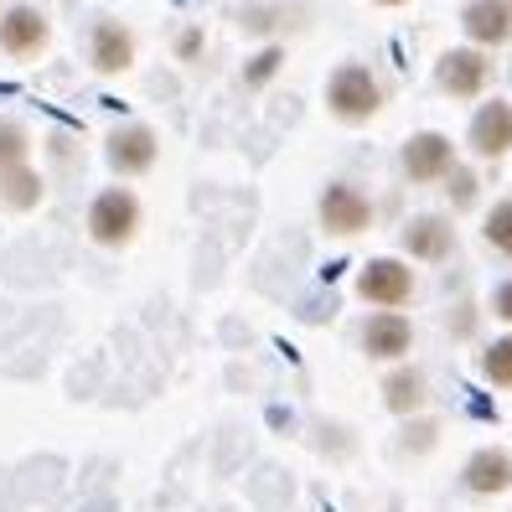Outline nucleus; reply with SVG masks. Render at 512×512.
I'll return each mask as SVG.
<instances>
[{
	"label": "nucleus",
	"mask_w": 512,
	"mask_h": 512,
	"mask_svg": "<svg viewBox=\"0 0 512 512\" xmlns=\"http://www.w3.org/2000/svg\"><path fill=\"white\" fill-rule=\"evenodd\" d=\"M487 311H492V316H497L502 326H512V275L492 285V300H487Z\"/></svg>",
	"instance_id": "nucleus-23"
},
{
	"label": "nucleus",
	"mask_w": 512,
	"mask_h": 512,
	"mask_svg": "<svg viewBox=\"0 0 512 512\" xmlns=\"http://www.w3.org/2000/svg\"><path fill=\"white\" fill-rule=\"evenodd\" d=\"M140 223H145V213H140V197L130 187H104L88 202V238L99 249H130Z\"/></svg>",
	"instance_id": "nucleus-7"
},
{
	"label": "nucleus",
	"mask_w": 512,
	"mask_h": 512,
	"mask_svg": "<svg viewBox=\"0 0 512 512\" xmlns=\"http://www.w3.org/2000/svg\"><path fill=\"white\" fill-rule=\"evenodd\" d=\"M481 378H487L492 388H512V326L481 347Z\"/></svg>",
	"instance_id": "nucleus-21"
},
{
	"label": "nucleus",
	"mask_w": 512,
	"mask_h": 512,
	"mask_svg": "<svg viewBox=\"0 0 512 512\" xmlns=\"http://www.w3.org/2000/svg\"><path fill=\"white\" fill-rule=\"evenodd\" d=\"M135 57H140V37L130 32L125 21L99 16L94 26H88V63H94V73L119 78V73L135 68Z\"/></svg>",
	"instance_id": "nucleus-12"
},
{
	"label": "nucleus",
	"mask_w": 512,
	"mask_h": 512,
	"mask_svg": "<svg viewBox=\"0 0 512 512\" xmlns=\"http://www.w3.org/2000/svg\"><path fill=\"white\" fill-rule=\"evenodd\" d=\"M466 150H471L476 161H507L512 156V99L487 94L481 104H471Z\"/></svg>",
	"instance_id": "nucleus-8"
},
{
	"label": "nucleus",
	"mask_w": 512,
	"mask_h": 512,
	"mask_svg": "<svg viewBox=\"0 0 512 512\" xmlns=\"http://www.w3.org/2000/svg\"><path fill=\"white\" fill-rule=\"evenodd\" d=\"M481 244L497 259H512V197H497L481 207Z\"/></svg>",
	"instance_id": "nucleus-20"
},
{
	"label": "nucleus",
	"mask_w": 512,
	"mask_h": 512,
	"mask_svg": "<svg viewBox=\"0 0 512 512\" xmlns=\"http://www.w3.org/2000/svg\"><path fill=\"white\" fill-rule=\"evenodd\" d=\"M176 57H182V63H197V57H202V32H197V26H187V32L176 37Z\"/></svg>",
	"instance_id": "nucleus-25"
},
{
	"label": "nucleus",
	"mask_w": 512,
	"mask_h": 512,
	"mask_svg": "<svg viewBox=\"0 0 512 512\" xmlns=\"http://www.w3.org/2000/svg\"><path fill=\"white\" fill-rule=\"evenodd\" d=\"M435 94L450 99V104H481L492 94V83H497V63H492V52L487 47H476V42H456V47H445L435 57Z\"/></svg>",
	"instance_id": "nucleus-4"
},
{
	"label": "nucleus",
	"mask_w": 512,
	"mask_h": 512,
	"mask_svg": "<svg viewBox=\"0 0 512 512\" xmlns=\"http://www.w3.org/2000/svg\"><path fill=\"white\" fill-rule=\"evenodd\" d=\"M383 218V202L363 187L352 182V176H331L316 197V228L326 238H337V244H352V238H368Z\"/></svg>",
	"instance_id": "nucleus-2"
},
{
	"label": "nucleus",
	"mask_w": 512,
	"mask_h": 512,
	"mask_svg": "<svg viewBox=\"0 0 512 512\" xmlns=\"http://www.w3.org/2000/svg\"><path fill=\"white\" fill-rule=\"evenodd\" d=\"M399 254L414 259L419 269H445V264H456V254H461L456 213H445V207H419V213H409L404 228H399Z\"/></svg>",
	"instance_id": "nucleus-5"
},
{
	"label": "nucleus",
	"mask_w": 512,
	"mask_h": 512,
	"mask_svg": "<svg viewBox=\"0 0 512 512\" xmlns=\"http://www.w3.org/2000/svg\"><path fill=\"white\" fill-rule=\"evenodd\" d=\"M461 481L476 497H502L512 487V450H502V445L476 450V456L466 461V471H461Z\"/></svg>",
	"instance_id": "nucleus-15"
},
{
	"label": "nucleus",
	"mask_w": 512,
	"mask_h": 512,
	"mask_svg": "<svg viewBox=\"0 0 512 512\" xmlns=\"http://www.w3.org/2000/svg\"><path fill=\"white\" fill-rule=\"evenodd\" d=\"M316 16L311 6H300V0H249L244 11H238V26L254 37V42H290L295 32H306Z\"/></svg>",
	"instance_id": "nucleus-10"
},
{
	"label": "nucleus",
	"mask_w": 512,
	"mask_h": 512,
	"mask_svg": "<svg viewBox=\"0 0 512 512\" xmlns=\"http://www.w3.org/2000/svg\"><path fill=\"white\" fill-rule=\"evenodd\" d=\"M52 42V21L37 11V6H11L0 16V52L11 57V63H37Z\"/></svg>",
	"instance_id": "nucleus-13"
},
{
	"label": "nucleus",
	"mask_w": 512,
	"mask_h": 512,
	"mask_svg": "<svg viewBox=\"0 0 512 512\" xmlns=\"http://www.w3.org/2000/svg\"><path fill=\"white\" fill-rule=\"evenodd\" d=\"M321 104H326V114L337 119V125L363 130V125H373V119L388 109V83L368 63L342 57V63L326 73V83H321Z\"/></svg>",
	"instance_id": "nucleus-1"
},
{
	"label": "nucleus",
	"mask_w": 512,
	"mask_h": 512,
	"mask_svg": "<svg viewBox=\"0 0 512 512\" xmlns=\"http://www.w3.org/2000/svg\"><path fill=\"white\" fill-rule=\"evenodd\" d=\"M42 176L37 166H16V171H0V207H11V213H32L42 202Z\"/></svg>",
	"instance_id": "nucleus-19"
},
{
	"label": "nucleus",
	"mask_w": 512,
	"mask_h": 512,
	"mask_svg": "<svg viewBox=\"0 0 512 512\" xmlns=\"http://www.w3.org/2000/svg\"><path fill=\"white\" fill-rule=\"evenodd\" d=\"M383 404H388V414L414 419L419 409L430 404V378L419 373V368H394V373L383 378Z\"/></svg>",
	"instance_id": "nucleus-16"
},
{
	"label": "nucleus",
	"mask_w": 512,
	"mask_h": 512,
	"mask_svg": "<svg viewBox=\"0 0 512 512\" xmlns=\"http://www.w3.org/2000/svg\"><path fill=\"white\" fill-rule=\"evenodd\" d=\"M357 347H363L373 363H404L414 352V321L404 311H368L357 321Z\"/></svg>",
	"instance_id": "nucleus-11"
},
{
	"label": "nucleus",
	"mask_w": 512,
	"mask_h": 512,
	"mask_svg": "<svg viewBox=\"0 0 512 512\" xmlns=\"http://www.w3.org/2000/svg\"><path fill=\"white\" fill-rule=\"evenodd\" d=\"M440 192H445V213H456V218H471L487 207V182H481V171L471 161H456V171L440 182Z\"/></svg>",
	"instance_id": "nucleus-17"
},
{
	"label": "nucleus",
	"mask_w": 512,
	"mask_h": 512,
	"mask_svg": "<svg viewBox=\"0 0 512 512\" xmlns=\"http://www.w3.org/2000/svg\"><path fill=\"white\" fill-rule=\"evenodd\" d=\"M32 166V130L21 119H0V171Z\"/></svg>",
	"instance_id": "nucleus-22"
},
{
	"label": "nucleus",
	"mask_w": 512,
	"mask_h": 512,
	"mask_svg": "<svg viewBox=\"0 0 512 512\" xmlns=\"http://www.w3.org/2000/svg\"><path fill=\"white\" fill-rule=\"evenodd\" d=\"M104 161H109L114 176H145L161 161V140L150 125H140V119H125V125H114L104 135Z\"/></svg>",
	"instance_id": "nucleus-9"
},
{
	"label": "nucleus",
	"mask_w": 512,
	"mask_h": 512,
	"mask_svg": "<svg viewBox=\"0 0 512 512\" xmlns=\"http://www.w3.org/2000/svg\"><path fill=\"white\" fill-rule=\"evenodd\" d=\"M476 321H481L476 300H461V306L450 311V337H471V331H476Z\"/></svg>",
	"instance_id": "nucleus-24"
},
{
	"label": "nucleus",
	"mask_w": 512,
	"mask_h": 512,
	"mask_svg": "<svg viewBox=\"0 0 512 512\" xmlns=\"http://www.w3.org/2000/svg\"><path fill=\"white\" fill-rule=\"evenodd\" d=\"M461 37L476 47H512V0H466L461 6Z\"/></svg>",
	"instance_id": "nucleus-14"
},
{
	"label": "nucleus",
	"mask_w": 512,
	"mask_h": 512,
	"mask_svg": "<svg viewBox=\"0 0 512 512\" xmlns=\"http://www.w3.org/2000/svg\"><path fill=\"white\" fill-rule=\"evenodd\" d=\"M461 161V145L450 140L445 130H414L404 145H399V176L404 187H419V192H440V182Z\"/></svg>",
	"instance_id": "nucleus-6"
},
{
	"label": "nucleus",
	"mask_w": 512,
	"mask_h": 512,
	"mask_svg": "<svg viewBox=\"0 0 512 512\" xmlns=\"http://www.w3.org/2000/svg\"><path fill=\"white\" fill-rule=\"evenodd\" d=\"M373 6H383V11H399V6H409V0H373Z\"/></svg>",
	"instance_id": "nucleus-27"
},
{
	"label": "nucleus",
	"mask_w": 512,
	"mask_h": 512,
	"mask_svg": "<svg viewBox=\"0 0 512 512\" xmlns=\"http://www.w3.org/2000/svg\"><path fill=\"white\" fill-rule=\"evenodd\" d=\"M352 295L368 311H409L419 300V264L404 254H373L357 264L352 275Z\"/></svg>",
	"instance_id": "nucleus-3"
},
{
	"label": "nucleus",
	"mask_w": 512,
	"mask_h": 512,
	"mask_svg": "<svg viewBox=\"0 0 512 512\" xmlns=\"http://www.w3.org/2000/svg\"><path fill=\"white\" fill-rule=\"evenodd\" d=\"M285 63H290V47H285V42H259V47L244 57V68H238V78H244L249 94H264L269 83H280Z\"/></svg>",
	"instance_id": "nucleus-18"
},
{
	"label": "nucleus",
	"mask_w": 512,
	"mask_h": 512,
	"mask_svg": "<svg viewBox=\"0 0 512 512\" xmlns=\"http://www.w3.org/2000/svg\"><path fill=\"white\" fill-rule=\"evenodd\" d=\"M435 435H440V430H435V419H430V425H414V430H409V445H414V450H425V445H435Z\"/></svg>",
	"instance_id": "nucleus-26"
}]
</instances>
